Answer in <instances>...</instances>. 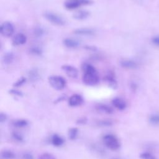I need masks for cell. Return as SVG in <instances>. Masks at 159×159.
<instances>
[{
	"label": "cell",
	"instance_id": "obj_26",
	"mask_svg": "<svg viewBox=\"0 0 159 159\" xmlns=\"http://www.w3.org/2000/svg\"><path fill=\"white\" fill-rule=\"evenodd\" d=\"M44 34H45V30L41 27H37L34 30V35L37 38L42 37L44 35Z\"/></svg>",
	"mask_w": 159,
	"mask_h": 159
},
{
	"label": "cell",
	"instance_id": "obj_6",
	"mask_svg": "<svg viewBox=\"0 0 159 159\" xmlns=\"http://www.w3.org/2000/svg\"><path fill=\"white\" fill-rule=\"evenodd\" d=\"M14 32V25L10 22H4L1 25L0 32L4 37H9L13 34Z\"/></svg>",
	"mask_w": 159,
	"mask_h": 159
},
{
	"label": "cell",
	"instance_id": "obj_14",
	"mask_svg": "<svg viewBox=\"0 0 159 159\" xmlns=\"http://www.w3.org/2000/svg\"><path fill=\"white\" fill-rule=\"evenodd\" d=\"M90 16V12L86 10H80L73 14V17L76 20H84Z\"/></svg>",
	"mask_w": 159,
	"mask_h": 159
},
{
	"label": "cell",
	"instance_id": "obj_33",
	"mask_svg": "<svg viewBox=\"0 0 159 159\" xmlns=\"http://www.w3.org/2000/svg\"><path fill=\"white\" fill-rule=\"evenodd\" d=\"M9 93L14 95V96H22V93L19 90H17V89H12L11 90H9Z\"/></svg>",
	"mask_w": 159,
	"mask_h": 159
},
{
	"label": "cell",
	"instance_id": "obj_28",
	"mask_svg": "<svg viewBox=\"0 0 159 159\" xmlns=\"http://www.w3.org/2000/svg\"><path fill=\"white\" fill-rule=\"evenodd\" d=\"M38 159H57L56 157L50 153H43L40 155Z\"/></svg>",
	"mask_w": 159,
	"mask_h": 159
},
{
	"label": "cell",
	"instance_id": "obj_12",
	"mask_svg": "<svg viewBox=\"0 0 159 159\" xmlns=\"http://www.w3.org/2000/svg\"><path fill=\"white\" fill-rule=\"evenodd\" d=\"M26 42L27 37L22 33L17 34L12 38V43L14 45H21L25 43Z\"/></svg>",
	"mask_w": 159,
	"mask_h": 159
},
{
	"label": "cell",
	"instance_id": "obj_37",
	"mask_svg": "<svg viewBox=\"0 0 159 159\" xmlns=\"http://www.w3.org/2000/svg\"><path fill=\"white\" fill-rule=\"evenodd\" d=\"M130 87L131 88V89L134 91H135L136 89H137V85L135 83H134V82H132L130 84Z\"/></svg>",
	"mask_w": 159,
	"mask_h": 159
},
{
	"label": "cell",
	"instance_id": "obj_34",
	"mask_svg": "<svg viewBox=\"0 0 159 159\" xmlns=\"http://www.w3.org/2000/svg\"><path fill=\"white\" fill-rule=\"evenodd\" d=\"M22 159H34V157L32 155V153H30V152H24L22 155Z\"/></svg>",
	"mask_w": 159,
	"mask_h": 159
},
{
	"label": "cell",
	"instance_id": "obj_9",
	"mask_svg": "<svg viewBox=\"0 0 159 159\" xmlns=\"http://www.w3.org/2000/svg\"><path fill=\"white\" fill-rule=\"evenodd\" d=\"M104 80L108 84L109 86L112 88V89H116L117 87V81L115 78V75L114 73L109 71L108 72L104 77Z\"/></svg>",
	"mask_w": 159,
	"mask_h": 159
},
{
	"label": "cell",
	"instance_id": "obj_13",
	"mask_svg": "<svg viewBox=\"0 0 159 159\" xmlns=\"http://www.w3.org/2000/svg\"><path fill=\"white\" fill-rule=\"evenodd\" d=\"M96 109L99 112L106 114H111L114 112V110L111 106L104 104H98L96 106Z\"/></svg>",
	"mask_w": 159,
	"mask_h": 159
},
{
	"label": "cell",
	"instance_id": "obj_18",
	"mask_svg": "<svg viewBox=\"0 0 159 159\" xmlns=\"http://www.w3.org/2000/svg\"><path fill=\"white\" fill-rule=\"evenodd\" d=\"M28 76L32 81H36L40 78L39 71L37 68H33L28 73Z\"/></svg>",
	"mask_w": 159,
	"mask_h": 159
},
{
	"label": "cell",
	"instance_id": "obj_22",
	"mask_svg": "<svg viewBox=\"0 0 159 159\" xmlns=\"http://www.w3.org/2000/svg\"><path fill=\"white\" fill-rule=\"evenodd\" d=\"M81 69L84 73H92V72H97L96 69L95 67H94L92 65L88 63H84L81 66Z\"/></svg>",
	"mask_w": 159,
	"mask_h": 159
},
{
	"label": "cell",
	"instance_id": "obj_4",
	"mask_svg": "<svg viewBox=\"0 0 159 159\" xmlns=\"http://www.w3.org/2000/svg\"><path fill=\"white\" fill-rule=\"evenodd\" d=\"M92 3V0H65L64 7L68 10H73L82 6L90 5Z\"/></svg>",
	"mask_w": 159,
	"mask_h": 159
},
{
	"label": "cell",
	"instance_id": "obj_16",
	"mask_svg": "<svg viewBox=\"0 0 159 159\" xmlns=\"http://www.w3.org/2000/svg\"><path fill=\"white\" fill-rule=\"evenodd\" d=\"M63 44L65 47L70 48H74L78 47L80 43L76 39L72 38H66L63 40Z\"/></svg>",
	"mask_w": 159,
	"mask_h": 159
},
{
	"label": "cell",
	"instance_id": "obj_8",
	"mask_svg": "<svg viewBox=\"0 0 159 159\" xmlns=\"http://www.w3.org/2000/svg\"><path fill=\"white\" fill-rule=\"evenodd\" d=\"M83 97L78 94L71 95L68 99V104L71 107H77L81 106L83 103Z\"/></svg>",
	"mask_w": 159,
	"mask_h": 159
},
{
	"label": "cell",
	"instance_id": "obj_36",
	"mask_svg": "<svg viewBox=\"0 0 159 159\" xmlns=\"http://www.w3.org/2000/svg\"><path fill=\"white\" fill-rule=\"evenodd\" d=\"M87 122V119L86 117H81L77 120L76 123L78 124H85Z\"/></svg>",
	"mask_w": 159,
	"mask_h": 159
},
{
	"label": "cell",
	"instance_id": "obj_38",
	"mask_svg": "<svg viewBox=\"0 0 159 159\" xmlns=\"http://www.w3.org/2000/svg\"><path fill=\"white\" fill-rule=\"evenodd\" d=\"M84 48H86V49H88V50H93V51H94V50H96L97 48H96V47H94V46H89V45H86V46H85L84 47Z\"/></svg>",
	"mask_w": 159,
	"mask_h": 159
},
{
	"label": "cell",
	"instance_id": "obj_25",
	"mask_svg": "<svg viewBox=\"0 0 159 159\" xmlns=\"http://www.w3.org/2000/svg\"><path fill=\"white\" fill-rule=\"evenodd\" d=\"M29 51H30V53H32V55H41L43 52L42 48L40 47L37 46V45L32 47L30 48Z\"/></svg>",
	"mask_w": 159,
	"mask_h": 159
},
{
	"label": "cell",
	"instance_id": "obj_17",
	"mask_svg": "<svg viewBox=\"0 0 159 159\" xmlns=\"http://www.w3.org/2000/svg\"><path fill=\"white\" fill-rule=\"evenodd\" d=\"M64 142L63 139L57 134H53L51 138V143L53 146L55 147L61 146L64 143Z\"/></svg>",
	"mask_w": 159,
	"mask_h": 159
},
{
	"label": "cell",
	"instance_id": "obj_39",
	"mask_svg": "<svg viewBox=\"0 0 159 159\" xmlns=\"http://www.w3.org/2000/svg\"><path fill=\"white\" fill-rule=\"evenodd\" d=\"M112 159H120V158H114Z\"/></svg>",
	"mask_w": 159,
	"mask_h": 159
},
{
	"label": "cell",
	"instance_id": "obj_35",
	"mask_svg": "<svg viewBox=\"0 0 159 159\" xmlns=\"http://www.w3.org/2000/svg\"><path fill=\"white\" fill-rule=\"evenodd\" d=\"M7 116L5 113L1 112L0 113V122L2 123V122H5L7 119Z\"/></svg>",
	"mask_w": 159,
	"mask_h": 159
},
{
	"label": "cell",
	"instance_id": "obj_5",
	"mask_svg": "<svg viewBox=\"0 0 159 159\" xmlns=\"http://www.w3.org/2000/svg\"><path fill=\"white\" fill-rule=\"evenodd\" d=\"M82 80L83 82L88 86H94L99 83V76L97 72L84 73Z\"/></svg>",
	"mask_w": 159,
	"mask_h": 159
},
{
	"label": "cell",
	"instance_id": "obj_7",
	"mask_svg": "<svg viewBox=\"0 0 159 159\" xmlns=\"http://www.w3.org/2000/svg\"><path fill=\"white\" fill-rule=\"evenodd\" d=\"M61 69L65 71L66 75L71 78H76L78 76V70L73 66L65 65L61 66Z\"/></svg>",
	"mask_w": 159,
	"mask_h": 159
},
{
	"label": "cell",
	"instance_id": "obj_15",
	"mask_svg": "<svg viewBox=\"0 0 159 159\" xmlns=\"http://www.w3.org/2000/svg\"><path fill=\"white\" fill-rule=\"evenodd\" d=\"M74 34L80 35L91 36L95 34V32L93 29L89 28H79L74 30Z\"/></svg>",
	"mask_w": 159,
	"mask_h": 159
},
{
	"label": "cell",
	"instance_id": "obj_21",
	"mask_svg": "<svg viewBox=\"0 0 159 159\" xmlns=\"http://www.w3.org/2000/svg\"><path fill=\"white\" fill-rule=\"evenodd\" d=\"M14 58V56L12 52H6L2 57V61L4 64L9 65L12 62Z\"/></svg>",
	"mask_w": 159,
	"mask_h": 159
},
{
	"label": "cell",
	"instance_id": "obj_32",
	"mask_svg": "<svg viewBox=\"0 0 159 159\" xmlns=\"http://www.w3.org/2000/svg\"><path fill=\"white\" fill-rule=\"evenodd\" d=\"M152 43L155 47H159V35L153 36L151 39Z\"/></svg>",
	"mask_w": 159,
	"mask_h": 159
},
{
	"label": "cell",
	"instance_id": "obj_23",
	"mask_svg": "<svg viewBox=\"0 0 159 159\" xmlns=\"http://www.w3.org/2000/svg\"><path fill=\"white\" fill-rule=\"evenodd\" d=\"M78 128L71 127V128L69 129V130L68 131V138L71 140H73L76 139V138L78 135Z\"/></svg>",
	"mask_w": 159,
	"mask_h": 159
},
{
	"label": "cell",
	"instance_id": "obj_29",
	"mask_svg": "<svg viewBox=\"0 0 159 159\" xmlns=\"http://www.w3.org/2000/svg\"><path fill=\"white\" fill-rule=\"evenodd\" d=\"M98 124L101 126H110L112 125V121L108 119H103L99 120L98 122Z\"/></svg>",
	"mask_w": 159,
	"mask_h": 159
},
{
	"label": "cell",
	"instance_id": "obj_2",
	"mask_svg": "<svg viewBox=\"0 0 159 159\" xmlns=\"http://www.w3.org/2000/svg\"><path fill=\"white\" fill-rule=\"evenodd\" d=\"M43 17L51 24L58 25L63 26L66 24L65 20L60 15L50 11H47L43 13Z\"/></svg>",
	"mask_w": 159,
	"mask_h": 159
},
{
	"label": "cell",
	"instance_id": "obj_10",
	"mask_svg": "<svg viewBox=\"0 0 159 159\" xmlns=\"http://www.w3.org/2000/svg\"><path fill=\"white\" fill-rule=\"evenodd\" d=\"M120 66L125 69L134 70L138 67V64L136 61L130 59H124L120 61Z\"/></svg>",
	"mask_w": 159,
	"mask_h": 159
},
{
	"label": "cell",
	"instance_id": "obj_24",
	"mask_svg": "<svg viewBox=\"0 0 159 159\" xmlns=\"http://www.w3.org/2000/svg\"><path fill=\"white\" fill-rule=\"evenodd\" d=\"M149 122L153 125H159V114H152L148 118Z\"/></svg>",
	"mask_w": 159,
	"mask_h": 159
},
{
	"label": "cell",
	"instance_id": "obj_20",
	"mask_svg": "<svg viewBox=\"0 0 159 159\" xmlns=\"http://www.w3.org/2000/svg\"><path fill=\"white\" fill-rule=\"evenodd\" d=\"M12 125L18 128H22L26 127L28 125V121L24 119H18L12 121Z\"/></svg>",
	"mask_w": 159,
	"mask_h": 159
},
{
	"label": "cell",
	"instance_id": "obj_3",
	"mask_svg": "<svg viewBox=\"0 0 159 159\" xmlns=\"http://www.w3.org/2000/svg\"><path fill=\"white\" fill-rule=\"evenodd\" d=\"M48 82L50 86L56 90H62L66 86V80L61 76L52 75L49 76Z\"/></svg>",
	"mask_w": 159,
	"mask_h": 159
},
{
	"label": "cell",
	"instance_id": "obj_30",
	"mask_svg": "<svg viewBox=\"0 0 159 159\" xmlns=\"http://www.w3.org/2000/svg\"><path fill=\"white\" fill-rule=\"evenodd\" d=\"M26 78H25V77H21L20 78H19L17 81H16L14 83V84H13V86H14V87H20V86H21L22 85H23L25 82H26Z\"/></svg>",
	"mask_w": 159,
	"mask_h": 159
},
{
	"label": "cell",
	"instance_id": "obj_1",
	"mask_svg": "<svg viewBox=\"0 0 159 159\" xmlns=\"http://www.w3.org/2000/svg\"><path fill=\"white\" fill-rule=\"evenodd\" d=\"M102 140L104 145L111 150H117L120 147V142L119 140L114 135H105L103 137Z\"/></svg>",
	"mask_w": 159,
	"mask_h": 159
},
{
	"label": "cell",
	"instance_id": "obj_11",
	"mask_svg": "<svg viewBox=\"0 0 159 159\" xmlns=\"http://www.w3.org/2000/svg\"><path fill=\"white\" fill-rule=\"evenodd\" d=\"M112 104L115 108L119 111H123L127 107L126 102L122 98L116 97L112 100Z\"/></svg>",
	"mask_w": 159,
	"mask_h": 159
},
{
	"label": "cell",
	"instance_id": "obj_19",
	"mask_svg": "<svg viewBox=\"0 0 159 159\" xmlns=\"http://www.w3.org/2000/svg\"><path fill=\"white\" fill-rule=\"evenodd\" d=\"M16 157L15 153L9 150H3L1 152L2 159H14Z\"/></svg>",
	"mask_w": 159,
	"mask_h": 159
},
{
	"label": "cell",
	"instance_id": "obj_27",
	"mask_svg": "<svg viewBox=\"0 0 159 159\" xmlns=\"http://www.w3.org/2000/svg\"><path fill=\"white\" fill-rule=\"evenodd\" d=\"M140 158L141 159H157V157L148 152H144L140 154Z\"/></svg>",
	"mask_w": 159,
	"mask_h": 159
},
{
	"label": "cell",
	"instance_id": "obj_31",
	"mask_svg": "<svg viewBox=\"0 0 159 159\" xmlns=\"http://www.w3.org/2000/svg\"><path fill=\"white\" fill-rule=\"evenodd\" d=\"M12 138L16 140V141H18V142H22L24 140V138L22 137V135L18 133V132H14L12 134Z\"/></svg>",
	"mask_w": 159,
	"mask_h": 159
}]
</instances>
